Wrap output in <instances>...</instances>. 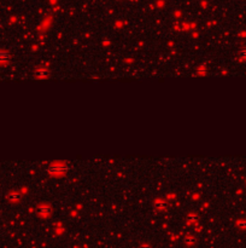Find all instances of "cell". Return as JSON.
Segmentation results:
<instances>
[{"mask_svg":"<svg viewBox=\"0 0 246 248\" xmlns=\"http://www.w3.org/2000/svg\"><path fill=\"white\" fill-rule=\"evenodd\" d=\"M67 170H68V167L64 166V165H53V166H51L47 171H48L50 173H61V172H64V171H67Z\"/></svg>","mask_w":246,"mask_h":248,"instance_id":"obj_1","label":"cell"},{"mask_svg":"<svg viewBox=\"0 0 246 248\" xmlns=\"http://www.w3.org/2000/svg\"><path fill=\"white\" fill-rule=\"evenodd\" d=\"M39 212L41 213V214H50L51 213V208L50 207H46V206H42V207H40L39 208Z\"/></svg>","mask_w":246,"mask_h":248,"instance_id":"obj_2","label":"cell"},{"mask_svg":"<svg viewBox=\"0 0 246 248\" xmlns=\"http://www.w3.org/2000/svg\"><path fill=\"white\" fill-rule=\"evenodd\" d=\"M155 206H156V207H157L158 209H164L167 205L164 203V201H161V200H159V201H157V202L155 203Z\"/></svg>","mask_w":246,"mask_h":248,"instance_id":"obj_3","label":"cell"},{"mask_svg":"<svg viewBox=\"0 0 246 248\" xmlns=\"http://www.w3.org/2000/svg\"><path fill=\"white\" fill-rule=\"evenodd\" d=\"M38 76H47L48 75V70L47 69H45V68H42L41 70H39L38 72V74H36Z\"/></svg>","mask_w":246,"mask_h":248,"instance_id":"obj_4","label":"cell"}]
</instances>
